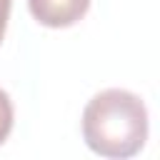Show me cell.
<instances>
[{
    "label": "cell",
    "instance_id": "cell-1",
    "mask_svg": "<svg viewBox=\"0 0 160 160\" xmlns=\"http://www.w3.org/2000/svg\"><path fill=\"white\" fill-rule=\"evenodd\" d=\"M148 128L142 98L122 88L100 90L82 110V140L100 158L125 160L138 155L145 148Z\"/></svg>",
    "mask_w": 160,
    "mask_h": 160
},
{
    "label": "cell",
    "instance_id": "cell-2",
    "mask_svg": "<svg viewBox=\"0 0 160 160\" xmlns=\"http://www.w3.org/2000/svg\"><path fill=\"white\" fill-rule=\"evenodd\" d=\"M90 0H28L30 15L45 28H70L85 18Z\"/></svg>",
    "mask_w": 160,
    "mask_h": 160
},
{
    "label": "cell",
    "instance_id": "cell-3",
    "mask_svg": "<svg viewBox=\"0 0 160 160\" xmlns=\"http://www.w3.org/2000/svg\"><path fill=\"white\" fill-rule=\"evenodd\" d=\"M12 120H15V110H12V100L10 95L0 88V145L8 140L10 130H12Z\"/></svg>",
    "mask_w": 160,
    "mask_h": 160
},
{
    "label": "cell",
    "instance_id": "cell-4",
    "mask_svg": "<svg viewBox=\"0 0 160 160\" xmlns=\"http://www.w3.org/2000/svg\"><path fill=\"white\" fill-rule=\"evenodd\" d=\"M10 8H12V0H0V42H2V38H5V30H8Z\"/></svg>",
    "mask_w": 160,
    "mask_h": 160
}]
</instances>
